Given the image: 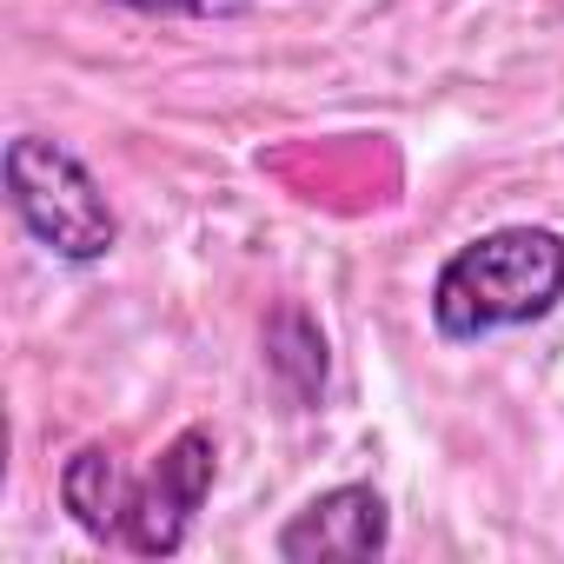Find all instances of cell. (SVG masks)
<instances>
[{
    "mask_svg": "<svg viewBox=\"0 0 564 564\" xmlns=\"http://www.w3.org/2000/svg\"><path fill=\"white\" fill-rule=\"evenodd\" d=\"M557 300H564V239L551 226H498L438 265L432 326L445 339H491L544 319Z\"/></svg>",
    "mask_w": 564,
    "mask_h": 564,
    "instance_id": "obj_1",
    "label": "cell"
},
{
    "mask_svg": "<svg viewBox=\"0 0 564 564\" xmlns=\"http://www.w3.org/2000/svg\"><path fill=\"white\" fill-rule=\"evenodd\" d=\"M0 173H8V199H14L21 226L67 265H94L120 246V219L80 153L54 147L41 133H21V140H8Z\"/></svg>",
    "mask_w": 564,
    "mask_h": 564,
    "instance_id": "obj_2",
    "label": "cell"
},
{
    "mask_svg": "<svg viewBox=\"0 0 564 564\" xmlns=\"http://www.w3.org/2000/svg\"><path fill=\"white\" fill-rule=\"evenodd\" d=\"M386 544H392V505L372 485L319 491L272 538V551L286 564H359V557H386Z\"/></svg>",
    "mask_w": 564,
    "mask_h": 564,
    "instance_id": "obj_4",
    "label": "cell"
},
{
    "mask_svg": "<svg viewBox=\"0 0 564 564\" xmlns=\"http://www.w3.org/2000/svg\"><path fill=\"white\" fill-rule=\"evenodd\" d=\"M127 14H160V21H232L252 0H113Z\"/></svg>",
    "mask_w": 564,
    "mask_h": 564,
    "instance_id": "obj_7",
    "label": "cell"
},
{
    "mask_svg": "<svg viewBox=\"0 0 564 564\" xmlns=\"http://www.w3.org/2000/svg\"><path fill=\"white\" fill-rule=\"evenodd\" d=\"M213 478H219V445H213L206 425H186V432L160 452V465L133 485L120 544H127L133 557H173V551L186 544V531H193V518H199Z\"/></svg>",
    "mask_w": 564,
    "mask_h": 564,
    "instance_id": "obj_3",
    "label": "cell"
},
{
    "mask_svg": "<svg viewBox=\"0 0 564 564\" xmlns=\"http://www.w3.org/2000/svg\"><path fill=\"white\" fill-rule=\"evenodd\" d=\"M265 366H272V379L286 386L300 405H319V392H326V333L313 326V313H300V306H279L272 319H265Z\"/></svg>",
    "mask_w": 564,
    "mask_h": 564,
    "instance_id": "obj_6",
    "label": "cell"
},
{
    "mask_svg": "<svg viewBox=\"0 0 564 564\" xmlns=\"http://www.w3.org/2000/svg\"><path fill=\"white\" fill-rule=\"evenodd\" d=\"M61 505L74 511V524L87 538H120L127 505H133V478H127L120 452L113 445H80L61 465Z\"/></svg>",
    "mask_w": 564,
    "mask_h": 564,
    "instance_id": "obj_5",
    "label": "cell"
}]
</instances>
